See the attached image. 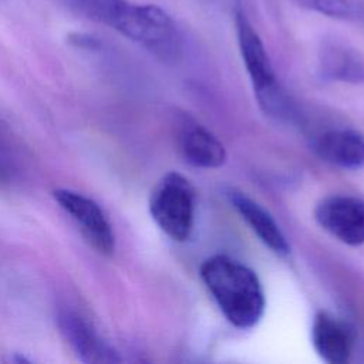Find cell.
I'll list each match as a JSON object with an SVG mask.
<instances>
[{"mask_svg": "<svg viewBox=\"0 0 364 364\" xmlns=\"http://www.w3.org/2000/svg\"><path fill=\"white\" fill-rule=\"evenodd\" d=\"M74 6L161 58L178 54L181 40L175 21L159 6L128 0H71Z\"/></svg>", "mask_w": 364, "mask_h": 364, "instance_id": "obj_1", "label": "cell"}, {"mask_svg": "<svg viewBox=\"0 0 364 364\" xmlns=\"http://www.w3.org/2000/svg\"><path fill=\"white\" fill-rule=\"evenodd\" d=\"M200 279L223 316L239 328H252L263 317L266 299L257 274L242 262L215 255L200 264Z\"/></svg>", "mask_w": 364, "mask_h": 364, "instance_id": "obj_2", "label": "cell"}, {"mask_svg": "<svg viewBox=\"0 0 364 364\" xmlns=\"http://www.w3.org/2000/svg\"><path fill=\"white\" fill-rule=\"evenodd\" d=\"M149 213L171 239L183 242L191 236L195 219V189L176 172L166 173L152 189Z\"/></svg>", "mask_w": 364, "mask_h": 364, "instance_id": "obj_3", "label": "cell"}, {"mask_svg": "<svg viewBox=\"0 0 364 364\" xmlns=\"http://www.w3.org/2000/svg\"><path fill=\"white\" fill-rule=\"evenodd\" d=\"M235 26L240 55L260 107L266 112L279 111L282 92L270 58L262 38L240 7L235 10Z\"/></svg>", "mask_w": 364, "mask_h": 364, "instance_id": "obj_4", "label": "cell"}, {"mask_svg": "<svg viewBox=\"0 0 364 364\" xmlns=\"http://www.w3.org/2000/svg\"><path fill=\"white\" fill-rule=\"evenodd\" d=\"M60 208L75 222L84 237L102 255H111L115 249L112 226L101 209L91 198L71 189H55L53 192Z\"/></svg>", "mask_w": 364, "mask_h": 364, "instance_id": "obj_5", "label": "cell"}, {"mask_svg": "<svg viewBox=\"0 0 364 364\" xmlns=\"http://www.w3.org/2000/svg\"><path fill=\"white\" fill-rule=\"evenodd\" d=\"M317 223L348 246L364 243V200L350 195H333L320 200L314 209Z\"/></svg>", "mask_w": 364, "mask_h": 364, "instance_id": "obj_6", "label": "cell"}, {"mask_svg": "<svg viewBox=\"0 0 364 364\" xmlns=\"http://www.w3.org/2000/svg\"><path fill=\"white\" fill-rule=\"evenodd\" d=\"M57 326L68 347L84 363H117V351L98 334L95 327L80 313L71 309H60Z\"/></svg>", "mask_w": 364, "mask_h": 364, "instance_id": "obj_7", "label": "cell"}, {"mask_svg": "<svg viewBox=\"0 0 364 364\" xmlns=\"http://www.w3.org/2000/svg\"><path fill=\"white\" fill-rule=\"evenodd\" d=\"M311 341L317 354L330 364H344L351 355V330L327 311L316 314L311 326Z\"/></svg>", "mask_w": 364, "mask_h": 364, "instance_id": "obj_8", "label": "cell"}, {"mask_svg": "<svg viewBox=\"0 0 364 364\" xmlns=\"http://www.w3.org/2000/svg\"><path fill=\"white\" fill-rule=\"evenodd\" d=\"M228 198L232 206L239 212L242 219L250 226L266 247L279 256H286L290 252L286 236L264 208L237 191H229Z\"/></svg>", "mask_w": 364, "mask_h": 364, "instance_id": "obj_9", "label": "cell"}, {"mask_svg": "<svg viewBox=\"0 0 364 364\" xmlns=\"http://www.w3.org/2000/svg\"><path fill=\"white\" fill-rule=\"evenodd\" d=\"M316 152L341 169H360L364 166V135L353 129L328 131L317 139Z\"/></svg>", "mask_w": 364, "mask_h": 364, "instance_id": "obj_10", "label": "cell"}, {"mask_svg": "<svg viewBox=\"0 0 364 364\" xmlns=\"http://www.w3.org/2000/svg\"><path fill=\"white\" fill-rule=\"evenodd\" d=\"M178 141L183 159L192 166L216 169L226 161V149L223 144L202 125H186L181 131Z\"/></svg>", "mask_w": 364, "mask_h": 364, "instance_id": "obj_11", "label": "cell"}, {"mask_svg": "<svg viewBox=\"0 0 364 364\" xmlns=\"http://www.w3.org/2000/svg\"><path fill=\"white\" fill-rule=\"evenodd\" d=\"M323 70L334 78L360 81L364 78V61L351 48L338 43H326L321 51Z\"/></svg>", "mask_w": 364, "mask_h": 364, "instance_id": "obj_12", "label": "cell"}, {"mask_svg": "<svg viewBox=\"0 0 364 364\" xmlns=\"http://www.w3.org/2000/svg\"><path fill=\"white\" fill-rule=\"evenodd\" d=\"M297 4L334 18H346L353 14L350 0H294Z\"/></svg>", "mask_w": 364, "mask_h": 364, "instance_id": "obj_13", "label": "cell"}, {"mask_svg": "<svg viewBox=\"0 0 364 364\" xmlns=\"http://www.w3.org/2000/svg\"><path fill=\"white\" fill-rule=\"evenodd\" d=\"M70 41L75 46L80 47H87V48H97L100 46L98 40L90 34L85 33H73L70 34Z\"/></svg>", "mask_w": 364, "mask_h": 364, "instance_id": "obj_14", "label": "cell"}]
</instances>
